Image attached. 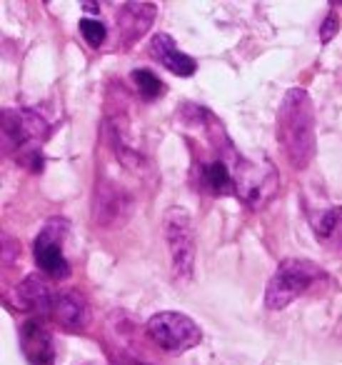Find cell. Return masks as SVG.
I'll use <instances>...</instances> for the list:
<instances>
[{"mask_svg":"<svg viewBox=\"0 0 342 365\" xmlns=\"http://www.w3.org/2000/svg\"><path fill=\"white\" fill-rule=\"evenodd\" d=\"M277 140L287 163L295 170H305L315 158L317 120L312 98L302 88H290L277 113Z\"/></svg>","mask_w":342,"mask_h":365,"instance_id":"cell-1","label":"cell"},{"mask_svg":"<svg viewBox=\"0 0 342 365\" xmlns=\"http://www.w3.org/2000/svg\"><path fill=\"white\" fill-rule=\"evenodd\" d=\"M48 135H51V125L31 108L3 110V148L31 173L43 170V143Z\"/></svg>","mask_w":342,"mask_h":365,"instance_id":"cell-2","label":"cell"},{"mask_svg":"<svg viewBox=\"0 0 342 365\" xmlns=\"http://www.w3.org/2000/svg\"><path fill=\"white\" fill-rule=\"evenodd\" d=\"M325 278L320 265L307 258H287L275 268L265 288V308L285 310L290 303L300 300L317 280Z\"/></svg>","mask_w":342,"mask_h":365,"instance_id":"cell-3","label":"cell"},{"mask_svg":"<svg viewBox=\"0 0 342 365\" xmlns=\"http://www.w3.org/2000/svg\"><path fill=\"white\" fill-rule=\"evenodd\" d=\"M162 233H165V245L170 253V268L180 283H190L195 275V230H192V218L185 208L172 205L162 215Z\"/></svg>","mask_w":342,"mask_h":365,"instance_id":"cell-4","label":"cell"},{"mask_svg":"<svg viewBox=\"0 0 342 365\" xmlns=\"http://www.w3.org/2000/svg\"><path fill=\"white\" fill-rule=\"evenodd\" d=\"M145 333L160 350L170 355H180L197 348L202 343V330L190 315L177 310H162L155 313L145 323Z\"/></svg>","mask_w":342,"mask_h":365,"instance_id":"cell-5","label":"cell"},{"mask_svg":"<svg viewBox=\"0 0 342 365\" xmlns=\"http://www.w3.org/2000/svg\"><path fill=\"white\" fill-rule=\"evenodd\" d=\"M66 235L68 220L51 218L33 240V258H36L41 273L51 280L71 278V263L66 258Z\"/></svg>","mask_w":342,"mask_h":365,"instance_id":"cell-6","label":"cell"},{"mask_svg":"<svg viewBox=\"0 0 342 365\" xmlns=\"http://www.w3.org/2000/svg\"><path fill=\"white\" fill-rule=\"evenodd\" d=\"M235 193L252 210H260L277 193V170L267 160H235Z\"/></svg>","mask_w":342,"mask_h":365,"instance_id":"cell-7","label":"cell"},{"mask_svg":"<svg viewBox=\"0 0 342 365\" xmlns=\"http://www.w3.org/2000/svg\"><path fill=\"white\" fill-rule=\"evenodd\" d=\"M18 340H21V353L26 355L28 365H56V338L41 318H28L21 325Z\"/></svg>","mask_w":342,"mask_h":365,"instance_id":"cell-8","label":"cell"},{"mask_svg":"<svg viewBox=\"0 0 342 365\" xmlns=\"http://www.w3.org/2000/svg\"><path fill=\"white\" fill-rule=\"evenodd\" d=\"M13 303L23 313H31L36 318L43 315H53V303H56V295H53L48 278L43 273H31L26 280L18 283V288L13 290Z\"/></svg>","mask_w":342,"mask_h":365,"instance_id":"cell-9","label":"cell"},{"mask_svg":"<svg viewBox=\"0 0 342 365\" xmlns=\"http://www.w3.org/2000/svg\"><path fill=\"white\" fill-rule=\"evenodd\" d=\"M130 213V195L110 180L98 182L93 193V220L98 225H115L118 220H125Z\"/></svg>","mask_w":342,"mask_h":365,"instance_id":"cell-10","label":"cell"},{"mask_svg":"<svg viewBox=\"0 0 342 365\" xmlns=\"http://www.w3.org/2000/svg\"><path fill=\"white\" fill-rule=\"evenodd\" d=\"M53 318L66 333H86L90 325V305L78 290H61L53 303Z\"/></svg>","mask_w":342,"mask_h":365,"instance_id":"cell-11","label":"cell"},{"mask_svg":"<svg viewBox=\"0 0 342 365\" xmlns=\"http://www.w3.org/2000/svg\"><path fill=\"white\" fill-rule=\"evenodd\" d=\"M155 16L157 8L150 6V3H125V6H120V11H118V31H120L125 48L138 43L150 31Z\"/></svg>","mask_w":342,"mask_h":365,"instance_id":"cell-12","label":"cell"},{"mask_svg":"<svg viewBox=\"0 0 342 365\" xmlns=\"http://www.w3.org/2000/svg\"><path fill=\"white\" fill-rule=\"evenodd\" d=\"M150 56L155 58L165 71H170L172 76L190 78V76H195V71H197L195 61H192L190 56H185L167 33H155V38L150 41Z\"/></svg>","mask_w":342,"mask_h":365,"instance_id":"cell-13","label":"cell"},{"mask_svg":"<svg viewBox=\"0 0 342 365\" xmlns=\"http://www.w3.org/2000/svg\"><path fill=\"white\" fill-rule=\"evenodd\" d=\"M197 185L212 195H232L235 193V175H232V165H227L222 158L207 160L197 165Z\"/></svg>","mask_w":342,"mask_h":365,"instance_id":"cell-14","label":"cell"},{"mask_svg":"<svg viewBox=\"0 0 342 365\" xmlns=\"http://www.w3.org/2000/svg\"><path fill=\"white\" fill-rule=\"evenodd\" d=\"M312 230L327 248H342V205L327 208L312 220Z\"/></svg>","mask_w":342,"mask_h":365,"instance_id":"cell-15","label":"cell"},{"mask_svg":"<svg viewBox=\"0 0 342 365\" xmlns=\"http://www.w3.org/2000/svg\"><path fill=\"white\" fill-rule=\"evenodd\" d=\"M130 81H133V86L138 88V93H140L145 101H155V98H160L162 93H165L162 81L152 71H147V68H138V71H133Z\"/></svg>","mask_w":342,"mask_h":365,"instance_id":"cell-16","label":"cell"},{"mask_svg":"<svg viewBox=\"0 0 342 365\" xmlns=\"http://www.w3.org/2000/svg\"><path fill=\"white\" fill-rule=\"evenodd\" d=\"M78 28H81V36L86 38V43L90 48H100L103 43H105L108 28L103 26V21H95V18H83V21L78 23Z\"/></svg>","mask_w":342,"mask_h":365,"instance_id":"cell-17","label":"cell"},{"mask_svg":"<svg viewBox=\"0 0 342 365\" xmlns=\"http://www.w3.org/2000/svg\"><path fill=\"white\" fill-rule=\"evenodd\" d=\"M337 31H340V18H337L335 13H327L325 23H322V28H320V41L330 43L332 38L337 36Z\"/></svg>","mask_w":342,"mask_h":365,"instance_id":"cell-18","label":"cell"},{"mask_svg":"<svg viewBox=\"0 0 342 365\" xmlns=\"http://www.w3.org/2000/svg\"><path fill=\"white\" fill-rule=\"evenodd\" d=\"M13 245L18 248V243L11 238V235H3V260H6V265L13 263V258H18V250H13Z\"/></svg>","mask_w":342,"mask_h":365,"instance_id":"cell-19","label":"cell"},{"mask_svg":"<svg viewBox=\"0 0 342 365\" xmlns=\"http://www.w3.org/2000/svg\"><path fill=\"white\" fill-rule=\"evenodd\" d=\"M81 365H95V363H81Z\"/></svg>","mask_w":342,"mask_h":365,"instance_id":"cell-20","label":"cell"}]
</instances>
